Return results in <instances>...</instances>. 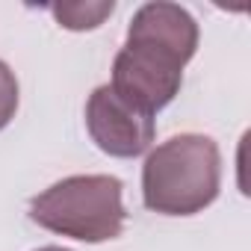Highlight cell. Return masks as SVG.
<instances>
[{"label": "cell", "instance_id": "1", "mask_svg": "<svg viewBox=\"0 0 251 251\" xmlns=\"http://www.w3.org/2000/svg\"><path fill=\"white\" fill-rule=\"evenodd\" d=\"M198 50V24L177 3H145L127 27L112 62V92L145 115L169 106L183 83V65Z\"/></svg>", "mask_w": 251, "mask_h": 251}, {"label": "cell", "instance_id": "2", "mask_svg": "<svg viewBox=\"0 0 251 251\" xmlns=\"http://www.w3.org/2000/svg\"><path fill=\"white\" fill-rule=\"evenodd\" d=\"M219 186L222 154L201 133L172 136L142 166V201L160 216H195L219 198Z\"/></svg>", "mask_w": 251, "mask_h": 251}, {"label": "cell", "instance_id": "3", "mask_svg": "<svg viewBox=\"0 0 251 251\" xmlns=\"http://www.w3.org/2000/svg\"><path fill=\"white\" fill-rule=\"evenodd\" d=\"M121 180L112 175H71L30 201V219L59 236L80 242H106L121 236L127 213Z\"/></svg>", "mask_w": 251, "mask_h": 251}, {"label": "cell", "instance_id": "4", "mask_svg": "<svg viewBox=\"0 0 251 251\" xmlns=\"http://www.w3.org/2000/svg\"><path fill=\"white\" fill-rule=\"evenodd\" d=\"M86 130L92 142L118 160H133L145 154L154 142V115L130 106L112 92V86H98L86 100Z\"/></svg>", "mask_w": 251, "mask_h": 251}, {"label": "cell", "instance_id": "5", "mask_svg": "<svg viewBox=\"0 0 251 251\" xmlns=\"http://www.w3.org/2000/svg\"><path fill=\"white\" fill-rule=\"evenodd\" d=\"M112 9H115L112 0H86V3L83 0H68V3H53L50 6V12L59 21V27L74 30V33L100 27L112 15Z\"/></svg>", "mask_w": 251, "mask_h": 251}, {"label": "cell", "instance_id": "6", "mask_svg": "<svg viewBox=\"0 0 251 251\" xmlns=\"http://www.w3.org/2000/svg\"><path fill=\"white\" fill-rule=\"evenodd\" d=\"M15 109H18V80L15 71L0 59V130L15 118Z\"/></svg>", "mask_w": 251, "mask_h": 251}, {"label": "cell", "instance_id": "7", "mask_svg": "<svg viewBox=\"0 0 251 251\" xmlns=\"http://www.w3.org/2000/svg\"><path fill=\"white\" fill-rule=\"evenodd\" d=\"M36 251H68V248H62V245H45V248H36Z\"/></svg>", "mask_w": 251, "mask_h": 251}]
</instances>
